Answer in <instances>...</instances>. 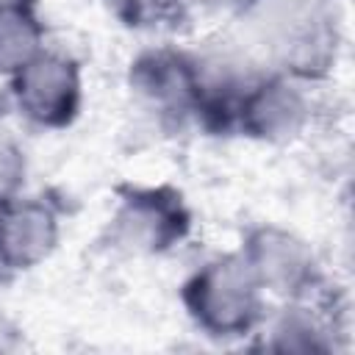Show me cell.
I'll return each instance as SVG.
<instances>
[{"instance_id":"cell-1","label":"cell","mask_w":355,"mask_h":355,"mask_svg":"<svg viewBox=\"0 0 355 355\" xmlns=\"http://www.w3.org/2000/svg\"><path fill=\"white\" fill-rule=\"evenodd\" d=\"M180 302L211 338H241L263 322V288L241 252H225L191 272L180 286Z\"/></svg>"},{"instance_id":"cell-2","label":"cell","mask_w":355,"mask_h":355,"mask_svg":"<svg viewBox=\"0 0 355 355\" xmlns=\"http://www.w3.org/2000/svg\"><path fill=\"white\" fill-rule=\"evenodd\" d=\"M116 211L108 219L105 241L130 255H161L191 233V208L178 186H133L114 189Z\"/></svg>"},{"instance_id":"cell-3","label":"cell","mask_w":355,"mask_h":355,"mask_svg":"<svg viewBox=\"0 0 355 355\" xmlns=\"http://www.w3.org/2000/svg\"><path fill=\"white\" fill-rule=\"evenodd\" d=\"M17 111L36 128L64 130L69 128L83 105L80 67L72 55L42 50L8 83Z\"/></svg>"},{"instance_id":"cell-4","label":"cell","mask_w":355,"mask_h":355,"mask_svg":"<svg viewBox=\"0 0 355 355\" xmlns=\"http://www.w3.org/2000/svg\"><path fill=\"white\" fill-rule=\"evenodd\" d=\"M133 94L158 114L161 125L180 128L194 114L200 92V58L178 47L141 50L128 69Z\"/></svg>"},{"instance_id":"cell-5","label":"cell","mask_w":355,"mask_h":355,"mask_svg":"<svg viewBox=\"0 0 355 355\" xmlns=\"http://www.w3.org/2000/svg\"><path fill=\"white\" fill-rule=\"evenodd\" d=\"M239 252L250 263L263 291L269 288L286 300H302L322 288V272L316 266L313 250L286 227H250Z\"/></svg>"},{"instance_id":"cell-6","label":"cell","mask_w":355,"mask_h":355,"mask_svg":"<svg viewBox=\"0 0 355 355\" xmlns=\"http://www.w3.org/2000/svg\"><path fill=\"white\" fill-rule=\"evenodd\" d=\"M308 100L288 75L252 78L236 119V133L269 144H286L297 139L308 122Z\"/></svg>"},{"instance_id":"cell-7","label":"cell","mask_w":355,"mask_h":355,"mask_svg":"<svg viewBox=\"0 0 355 355\" xmlns=\"http://www.w3.org/2000/svg\"><path fill=\"white\" fill-rule=\"evenodd\" d=\"M58 244V208L47 197L0 205V277L39 266Z\"/></svg>"},{"instance_id":"cell-8","label":"cell","mask_w":355,"mask_h":355,"mask_svg":"<svg viewBox=\"0 0 355 355\" xmlns=\"http://www.w3.org/2000/svg\"><path fill=\"white\" fill-rule=\"evenodd\" d=\"M280 58L288 78L319 80L324 78L338 53V25L336 17L319 6H300L291 11V25L280 28Z\"/></svg>"},{"instance_id":"cell-9","label":"cell","mask_w":355,"mask_h":355,"mask_svg":"<svg viewBox=\"0 0 355 355\" xmlns=\"http://www.w3.org/2000/svg\"><path fill=\"white\" fill-rule=\"evenodd\" d=\"M39 0H0V75L19 72L44 47Z\"/></svg>"},{"instance_id":"cell-10","label":"cell","mask_w":355,"mask_h":355,"mask_svg":"<svg viewBox=\"0 0 355 355\" xmlns=\"http://www.w3.org/2000/svg\"><path fill=\"white\" fill-rule=\"evenodd\" d=\"M330 297H324L319 305H311L308 297L291 300V305L283 308L280 319L272 327L269 349H294V352H330L333 349V305L327 313L322 308Z\"/></svg>"},{"instance_id":"cell-11","label":"cell","mask_w":355,"mask_h":355,"mask_svg":"<svg viewBox=\"0 0 355 355\" xmlns=\"http://www.w3.org/2000/svg\"><path fill=\"white\" fill-rule=\"evenodd\" d=\"M197 0H108V8L125 28L178 31L191 19Z\"/></svg>"},{"instance_id":"cell-12","label":"cell","mask_w":355,"mask_h":355,"mask_svg":"<svg viewBox=\"0 0 355 355\" xmlns=\"http://www.w3.org/2000/svg\"><path fill=\"white\" fill-rule=\"evenodd\" d=\"M25 175H28L25 150L8 130L0 128V205L19 197L25 186Z\"/></svg>"}]
</instances>
